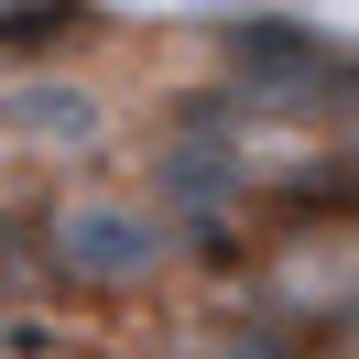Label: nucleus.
<instances>
[{
	"label": "nucleus",
	"instance_id": "4",
	"mask_svg": "<svg viewBox=\"0 0 359 359\" xmlns=\"http://www.w3.org/2000/svg\"><path fill=\"white\" fill-rule=\"evenodd\" d=\"M207 359H262V348H250V337H229V348H207Z\"/></svg>",
	"mask_w": 359,
	"mask_h": 359
},
{
	"label": "nucleus",
	"instance_id": "3",
	"mask_svg": "<svg viewBox=\"0 0 359 359\" xmlns=\"http://www.w3.org/2000/svg\"><path fill=\"white\" fill-rule=\"evenodd\" d=\"M98 11H66V0H55V11H0V55H11V66H44L55 76V55H88L98 44Z\"/></svg>",
	"mask_w": 359,
	"mask_h": 359
},
{
	"label": "nucleus",
	"instance_id": "2",
	"mask_svg": "<svg viewBox=\"0 0 359 359\" xmlns=\"http://www.w3.org/2000/svg\"><path fill=\"white\" fill-rule=\"evenodd\" d=\"M0 153L11 163H33L44 185H66V175H109V153H120V98L98 88V76H22V88L0 98Z\"/></svg>",
	"mask_w": 359,
	"mask_h": 359
},
{
	"label": "nucleus",
	"instance_id": "1",
	"mask_svg": "<svg viewBox=\"0 0 359 359\" xmlns=\"http://www.w3.org/2000/svg\"><path fill=\"white\" fill-rule=\"evenodd\" d=\"M33 272H44L55 294H76V305H142V294L175 283L185 240L163 229V207L142 196L131 175H66L33 196Z\"/></svg>",
	"mask_w": 359,
	"mask_h": 359
}]
</instances>
